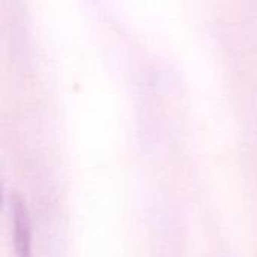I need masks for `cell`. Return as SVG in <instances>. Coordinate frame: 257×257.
Wrapping results in <instances>:
<instances>
[{
  "instance_id": "1",
  "label": "cell",
  "mask_w": 257,
  "mask_h": 257,
  "mask_svg": "<svg viewBox=\"0 0 257 257\" xmlns=\"http://www.w3.org/2000/svg\"><path fill=\"white\" fill-rule=\"evenodd\" d=\"M12 221L15 250L18 257H32V229L26 205L20 199L12 202Z\"/></svg>"
}]
</instances>
